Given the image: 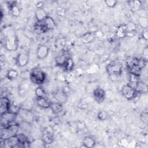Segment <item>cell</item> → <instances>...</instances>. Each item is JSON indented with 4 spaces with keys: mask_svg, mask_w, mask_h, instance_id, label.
<instances>
[{
    "mask_svg": "<svg viewBox=\"0 0 148 148\" xmlns=\"http://www.w3.org/2000/svg\"><path fill=\"white\" fill-rule=\"evenodd\" d=\"M3 45L8 51H15L17 49L18 42L16 32L12 28L5 29Z\"/></svg>",
    "mask_w": 148,
    "mask_h": 148,
    "instance_id": "obj_1",
    "label": "cell"
},
{
    "mask_svg": "<svg viewBox=\"0 0 148 148\" xmlns=\"http://www.w3.org/2000/svg\"><path fill=\"white\" fill-rule=\"evenodd\" d=\"M106 71L110 78L113 81H117L120 79L123 65L119 61H112L110 62L106 66Z\"/></svg>",
    "mask_w": 148,
    "mask_h": 148,
    "instance_id": "obj_2",
    "label": "cell"
},
{
    "mask_svg": "<svg viewBox=\"0 0 148 148\" xmlns=\"http://www.w3.org/2000/svg\"><path fill=\"white\" fill-rule=\"evenodd\" d=\"M20 129V124L18 123H12L5 128H1V140L5 139L11 136L16 135Z\"/></svg>",
    "mask_w": 148,
    "mask_h": 148,
    "instance_id": "obj_3",
    "label": "cell"
},
{
    "mask_svg": "<svg viewBox=\"0 0 148 148\" xmlns=\"http://www.w3.org/2000/svg\"><path fill=\"white\" fill-rule=\"evenodd\" d=\"M45 73L38 68H34L29 73V79L32 83L40 85L46 80Z\"/></svg>",
    "mask_w": 148,
    "mask_h": 148,
    "instance_id": "obj_4",
    "label": "cell"
},
{
    "mask_svg": "<svg viewBox=\"0 0 148 148\" xmlns=\"http://www.w3.org/2000/svg\"><path fill=\"white\" fill-rule=\"evenodd\" d=\"M18 113L9 111L1 114V128H5L12 124L16 119Z\"/></svg>",
    "mask_w": 148,
    "mask_h": 148,
    "instance_id": "obj_5",
    "label": "cell"
},
{
    "mask_svg": "<svg viewBox=\"0 0 148 148\" xmlns=\"http://www.w3.org/2000/svg\"><path fill=\"white\" fill-rule=\"evenodd\" d=\"M121 93L127 100H132L134 99L138 94L136 90L129 84L124 85L122 87Z\"/></svg>",
    "mask_w": 148,
    "mask_h": 148,
    "instance_id": "obj_6",
    "label": "cell"
},
{
    "mask_svg": "<svg viewBox=\"0 0 148 148\" xmlns=\"http://www.w3.org/2000/svg\"><path fill=\"white\" fill-rule=\"evenodd\" d=\"M1 144H3L4 147H21V143L17 135L5 139L1 140Z\"/></svg>",
    "mask_w": 148,
    "mask_h": 148,
    "instance_id": "obj_7",
    "label": "cell"
},
{
    "mask_svg": "<svg viewBox=\"0 0 148 148\" xmlns=\"http://www.w3.org/2000/svg\"><path fill=\"white\" fill-rule=\"evenodd\" d=\"M53 98L57 102L61 103H65L68 99V95L64 90H57L53 93Z\"/></svg>",
    "mask_w": 148,
    "mask_h": 148,
    "instance_id": "obj_8",
    "label": "cell"
},
{
    "mask_svg": "<svg viewBox=\"0 0 148 148\" xmlns=\"http://www.w3.org/2000/svg\"><path fill=\"white\" fill-rule=\"evenodd\" d=\"M92 94L95 101L98 103H102L106 96L105 90L100 87H97L95 88L93 91Z\"/></svg>",
    "mask_w": 148,
    "mask_h": 148,
    "instance_id": "obj_9",
    "label": "cell"
},
{
    "mask_svg": "<svg viewBox=\"0 0 148 148\" xmlns=\"http://www.w3.org/2000/svg\"><path fill=\"white\" fill-rule=\"evenodd\" d=\"M29 59L28 54L26 53H20L16 57V62L18 66L23 67L28 64Z\"/></svg>",
    "mask_w": 148,
    "mask_h": 148,
    "instance_id": "obj_10",
    "label": "cell"
},
{
    "mask_svg": "<svg viewBox=\"0 0 148 148\" xmlns=\"http://www.w3.org/2000/svg\"><path fill=\"white\" fill-rule=\"evenodd\" d=\"M10 110V102L6 97L1 98L0 100V114L9 112Z\"/></svg>",
    "mask_w": 148,
    "mask_h": 148,
    "instance_id": "obj_11",
    "label": "cell"
},
{
    "mask_svg": "<svg viewBox=\"0 0 148 148\" xmlns=\"http://www.w3.org/2000/svg\"><path fill=\"white\" fill-rule=\"evenodd\" d=\"M95 32L90 31L83 34L80 38V40L84 44H88L92 42L95 39Z\"/></svg>",
    "mask_w": 148,
    "mask_h": 148,
    "instance_id": "obj_12",
    "label": "cell"
},
{
    "mask_svg": "<svg viewBox=\"0 0 148 148\" xmlns=\"http://www.w3.org/2000/svg\"><path fill=\"white\" fill-rule=\"evenodd\" d=\"M49 52V48L45 45H40L36 50V56L38 59L42 60L46 58Z\"/></svg>",
    "mask_w": 148,
    "mask_h": 148,
    "instance_id": "obj_13",
    "label": "cell"
},
{
    "mask_svg": "<svg viewBox=\"0 0 148 148\" xmlns=\"http://www.w3.org/2000/svg\"><path fill=\"white\" fill-rule=\"evenodd\" d=\"M18 114L21 117V118L27 123H29V121L33 120V115L32 113L27 109H20L18 112Z\"/></svg>",
    "mask_w": 148,
    "mask_h": 148,
    "instance_id": "obj_14",
    "label": "cell"
},
{
    "mask_svg": "<svg viewBox=\"0 0 148 148\" xmlns=\"http://www.w3.org/2000/svg\"><path fill=\"white\" fill-rule=\"evenodd\" d=\"M116 36L118 38H123L127 35V29L126 24H121L119 25L116 30Z\"/></svg>",
    "mask_w": 148,
    "mask_h": 148,
    "instance_id": "obj_15",
    "label": "cell"
},
{
    "mask_svg": "<svg viewBox=\"0 0 148 148\" xmlns=\"http://www.w3.org/2000/svg\"><path fill=\"white\" fill-rule=\"evenodd\" d=\"M46 28L47 31L49 30H53L57 28V25L55 21L53 18L50 16H47L45 20L43 21Z\"/></svg>",
    "mask_w": 148,
    "mask_h": 148,
    "instance_id": "obj_16",
    "label": "cell"
},
{
    "mask_svg": "<svg viewBox=\"0 0 148 148\" xmlns=\"http://www.w3.org/2000/svg\"><path fill=\"white\" fill-rule=\"evenodd\" d=\"M36 101L38 106L43 109L49 108L51 104V102L49 99H48L46 97L36 98Z\"/></svg>",
    "mask_w": 148,
    "mask_h": 148,
    "instance_id": "obj_17",
    "label": "cell"
},
{
    "mask_svg": "<svg viewBox=\"0 0 148 148\" xmlns=\"http://www.w3.org/2000/svg\"><path fill=\"white\" fill-rule=\"evenodd\" d=\"M9 10L10 13L14 17H18L20 14V9L15 2H12L11 3H9Z\"/></svg>",
    "mask_w": 148,
    "mask_h": 148,
    "instance_id": "obj_18",
    "label": "cell"
},
{
    "mask_svg": "<svg viewBox=\"0 0 148 148\" xmlns=\"http://www.w3.org/2000/svg\"><path fill=\"white\" fill-rule=\"evenodd\" d=\"M41 139L45 145H49L52 143L53 141V134L51 132L47 130H46L42 136Z\"/></svg>",
    "mask_w": 148,
    "mask_h": 148,
    "instance_id": "obj_19",
    "label": "cell"
},
{
    "mask_svg": "<svg viewBox=\"0 0 148 148\" xmlns=\"http://www.w3.org/2000/svg\"><path fill=\"white\" fill-rule=\"evenodd\" d=\"M51 109L52 113L55 114H58L60 113L63 110V105L62 103H60L58 102H51V106L50 107Z\"/></svg>",
    "mask_w": 148,
    "mask_h": 148,
    "instance_id": "obj_20",
    "label": "cell"
},
{
    "mask_svg": "<svg viewBox=\"0 0 148 148\" xmlns=\"http://www.w3.org/2000/svg\"><path fill=\"white\" fill-rule=\"evenodd\" d=\"M64 70L66 72H70L74 68V62L72 58L68 57L62 66Z\"/></svg>",
    "mask_w": 148,
    "mask_h": 148,
    "instance_id": "obj_21",
    "label": "cell"
},
{
    "mask_svg": "<svg viewBox=\"0 0 148 148\" xmlns=\"http://www.w3.org/2000/svg\"><path fill=\"white\" fill-rule=\"evenodd\" d=\"M34 29H35V32L38 34L45 33V32L48 31L47 28H46L43 21H37L34 25Z\"/></svg>",
    "mask_w": 148,
    "mask_h": 148,
    "instance_id": "obj_22",
    "label": "cell"
},
{
    "mask_svg": "<svg viewBox=\"0 0 148 148\" xmlns=\"http://www.w3.org/2000/svg\"><path fill=\"white\" fill-rule=\"evenodd\" d=\"M135 89L138 93H146L148 90V87L146 83L140 80L136 83Z\"/></svg>",
    "mask_w": 148,
    "mask_h": 148,
    "instance_id": "obj_23",
    "label": "cell"
},
{
    "mask_svg": "<svg viewBox=\"0 0 148 148\" xmlns=\"http://www.w3.org/2000/svg\"><path fill=\"white\" fill-rule=\"evenodd\" d=\"M47 16V13L43 8H37L35 11V17L37 21H42Z\"/></svg>",
    "mask_w": 148,
    "mask_h": 148,
    "instance_id": "obj_24",
    "label": "cell"
},
{
    "mask_svg": "<svg viewBox=\"0 0 148 148\" xmlns=\"http://www.w3.org/2000/svg\"><path fill=\"white\" fill-rule=\"evenodd\" d=\"M82 144L84 147H93L95 145V141L92 137L87 136L84 138Z\"/></svg>",
    "mask_w": 148,
    "mask_h": 148,
    "instance_id": "obj_25",
    "label": "cell"
},
{
    "mask_svg": "<svg viewBox=\"0 0 148 148\" xmlns=\"http://www.w3.org/2000/svg\"><path fill=\"white\" fill-rule=\"evenodd\" d=\"M128 80L130 84H136L138 82L140 81V75H136L133 73L128 72Z\"/></svg>",
    "mask_w": 148,
    "mask_h": 148,
    "instance_id": "obj_26",
    "label": "cell"
},
{
    "mask_svg": "<svg viewBox=\"0 0 148 148\" xmlns=\"http://www.w3.org/2000/svg\"><path fill=\"white\" fill-rule=\"evenodd\" d=\"M127 29V36H130L134 35L136 29V25L135 23L132 21L128 22L126 24Z\"/></svg>",
    "mask_w": 148,
    "mask_h": 148,
    "instance_id": "obj_27",
    "label": "cell"
},
{
    "mask_svg": "<svg viewBox=\"0 0 148 148\" xmlns=\"http://www.w3.org/2000/svg\"><path fill=\"white\" fill-rule=\"evenodd\" d=\"M68 57H67L65 54L57 56L55 58V62L56 65L62 66Z\"/></svg>",
    "mask_w": 148,
    "mask_h": 148,
    "instance_id": "obj_28",
    "label": "cell"
},
{
    "mask_svg": "<svg viewBox=\"0 0 148 148\" xmlns=\"http://www.w3.org/2000/svg\"><path fill=\"white\" fill-rule=\"evenodd\" d=\"M18 76V72L15 69H9L6 73V77L10 80H13L16 79Z\"/></svg>",
    "mask_w": 148,
    "mask_h": 148,
    "instance_id": "obj_29",
    "label": "cell"
},
{
    "mask_svg": "<svg viewBox=\"0 0 148 148\" xmlns=\"http://www.w3.org/2000/svg\"><path fill=\"white\" fill-rule=\"evenodd\" d=\"M35 93L36 98L46 97V92L45 90L43 89V87H42L40 86H38V87H36L35 88Z\"/></svg>",
    "mask_w": 148,
    "mask_h": 148,
    "instance_id": "obj_30",
    "label": "cell"
},
{
    "mask_svg": "<svg viewBox=\"0 0 148 148\" xmlns=\"http://www.w3.org/2000/svg\"><path fill=\"white\" fill-rule=\"evenodd\" d=\"M17 136L19 139V141L21 143V147H24V144L29 142V141L28 140V137L24 134L23 133H18L17 134Z\"/></svg>",
    "mask_w": 148,
    "mask_h": 148,
    "instance_id": "obj_31",
    "label": "cell"
},
{
    "mask_svg": "<svg viewBox=\"0 0 148 148\" xmlns=\"http://www.w3.org/2000/svg\"><path fill=\"white\" fill-rule=\"evenodd\" d=\"M138 23L140 26L144 29H147L148 27V20L147 18L144 16H140L138 18Z\"/></svg>",
    "mask_w": 148,
    "mask_h": 148,
    "instance_id": "obj_32",
    "label": "cell"
},
{
    "mask_svg": "<svg viewBox=\"0 0 148 148\" xmlns=\"http://www.w3.org/2000/svg\"><path fill=\"white\" fill-rule=\"evenodd\" d=\"M97 117L99 120L104 121L108 119V114L105 110H100L97 114Z\"/></svg>",
    "mask_w": 148,
    "mask_h": 148,
    "instance_id": "obj_33",
    "label": "cell"
},
{
    "mask_svg": "<svg viewBox=\"0 0 148 148\" xmlns=\"http://www.w3.org/2000/svg\"><path fill=\"white\" fill-rule=\"evenodd\" d=\"M140 120L142 123L145 124H147L148 123V114L147 110L142 112L140 115Z\"/></svg>",
    "mask_w": 148,
    "mask_h": 148,
    "instance_id": "obj_34",
    "label": "cell"
},
{
    "mask_svg": "<svg viewBox=\"0 0 148 148\" xmlns=\"http://www.w3.org/2000/svg\"><path fill=\"white\" fill-rule=\"evenodd\" d=\"M130 4L132 5V9H134V10H138L142 5L141 2L139 1H130Z\"/></svg>",
    "mask_w": 148,
    "mask_h": 148,
    "instance_id": "obj_35",
    "label": "cell"
},
{
    "mask_svg": "<svg viewBox=\"0 0 148 148\" xmlns=\"http://www.w3.org/2000/svg\"><path fill=\"white\" fill-rule=\"evenodd\" d=\"M106 5L110 8H113L117 5V1L114 0H106L105 1Z\"/></svg>",
    "mask_w": 148,
    "mask_h": 148,
    "instance_id": "obj_36",
    "label": "cell"
},
{
    "mask_svg": "<svg viewBox=\"0 0 148 148\" xmlns=\"http://www.w3.org/2000/svg\"><path fill=\"white\" fill-rule=\"evenodd\" d=\"M57 13L60 16H64L65 14V10L62 7H58L56 10Z\"/></svg>",
    "mask_w": 148,
    "mask_h": 148,
    "instance_id": "obj_37",
    "label": "cell"
},
{
    "mask_svg": "<svg viewBox=\"0 0 148 148\" xmlns=\"http://www.w3.org/2000/svg\"><path fill=\"white\" fill-rule=\"evenodd\" d=\"M142 38L145 40H147L148 39V30L147 29H143L142 33Z\"/></svg>",
    "mask_w": 148,
    "mask_h": 148,
    "instance_id": "obj_38",
    "label": "cell"
},
{
    "mask_svg": "<svg viewBox=\"0 0 148 148\" xmlns=\"http://www.w3.org/2000/svg\"><path fill=\"white\" fill-rule=\"evenodd\" d=\"M142 54H143V56L144 58L145 59H147V57H148V47L147 46H146L144 49H143V52H142Z\"/></svg>",
    "mask_w": 148,
    "mask_h": 148,
    "instance_id": "obj_39",
    "label": "cell"
},
{
    "mask_svg": "<svg viewBox=\"0 0 148 148\" xmlns=\"http://www.w3.org/2000/svg\"><path fill=\"white\" fill-rule=\"evenodd\" d=\"M43 3L42 2H39L37 3V8H43Z\"/></svg>",
    "mask_w": 148,
    "mask_h": 148,
    "instance_id": "obj_40",
    "label": "cell"
}]
</instances>
